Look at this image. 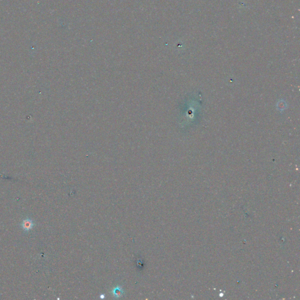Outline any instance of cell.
<instances>
[{"mask_svg":"<svg viewBox=\"0 0 300 300\" xmlns=\"http://www.w3.org/2000/svg\"><path fill=\"white\" fill-rule=\"evenodd\" d=\"M35 224L34 221L32 219L28 217L22 220L20 223V226L21 227V228L23 229L24 232H29L31 231L33 227L35 226Z\"/></svg>","mask_w":300,"mask_h":300,"instance_id":"cell-1","label":"cell"},{"mask_svg":"<svg viewBox=\"0 0 300 300\" xmlns=\"http://www.w3.org/2000/svg\"><path fill=\"white\" fill-rule=\"evenodd\" d=\"M112 293L116 298H119L121 296H122L123 294L124 293V291L121 287L117 286L114 288L113 290L112 291Z\"/></svg>","mask_w":300,"mask_h":300,"instance_id":"cell-2","label":"cell"}]
</instances>
